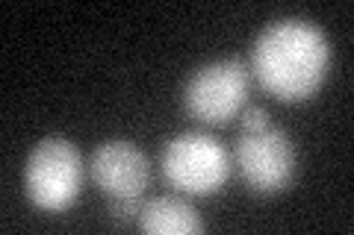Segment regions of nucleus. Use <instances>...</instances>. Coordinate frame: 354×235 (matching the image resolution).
Segmentation results:
<instances>
[{
	"label": "nucleus",
	"mask_w": 354,
	"mask_h": 235,
	"mask_svg": "<svg viewBox=\"0 0 354 235\" xmlns=\"http://www.w3.org/2000/svg\"><path fill=\"white\" fill-rule=\"evenodd\" d=\"M30 203L44 212L68 209L83 188V156L68 139L48 136L30 150L24 165Z\"/></svg>",
	"instance_id": "nucleus-4"
},
{
	"label": "nucleus",
	"mask_w": 354,
	"mask_h": 235,
	"mask_svg": "<svg viewBox=\"0 0 354 235\" xmlns=\"http://www.w3.org/2000/svg\"><path fill=\"white\" fill-rule=\"evenodd\" d=\"M136 227L153 235H198L204 232V221L195 212V206L186 203L183 197L162 194L142 203Z\"/></svg>",
	"instance_id": "nucleus-7"
},
{
	"label": "nucleus",
	"mask_w": 354,
	"mask_h": 235,
	"mask_svg": "<svg viewBox=\"0 0 354 235\" xmlns=\"http://www.w3.org/2000/svg\"><path fill=\"white\" fill-rule=\"evenodd\" d=\"M139 209H142V197H115L106 209V218L115 227H127V223H136Z\"/></svg>",
	"instance_id": "nucleus-8"
},
{
	"label": "nucleus",
	"mask_w": 354,
	"mask_h": 235,
	"mask_svg": "<svg viewBox=\"0 0 354 235\" xmlns=\"http://www.w3.org/2000/svg\"><path fill=\"white\" fill-rule=\"evenodd\" d=\"M88 174L95 185L115 200V197H142L151 180L148 156L142 153L133 141L113 139L97 144L88 156Z\"/></svg>",
	"instance_id": "nucleus-6"
},
{
	"label": "nucleus",
	"mask_w": 354,
	"mask_h": 235,
	"mask_svg": "<svg viewBox=\"0 0 354 235\" xmlns=\"http://www.w3.org/2000/svg\"><path fill=\"white\" fill-rule=\"evenodd\" d=\"M234 159L225 144L207 132H180L162 144L160 171L171 188L192 197H209L227 183Z\"/></svg>",
	"instance_id": "nucleus-2"
},
{
	"label": "nucleus",
	"mask_w": 354,
	"mask_h": 235,
	"mask_svg": "<svg viewBox=\"0 0 354 235\" xmlns=\"http://www.w3.org/2000/svg\"><path fill=\"white\" fill-rule=\"evenodd\" d=\"M234 162L248 188H254L257 194H278L292 183L298 153L290 132L269 121L254 130H239Z\"/></svg>",
	"instance_id": "nucleus-5"
},
{
	"label": "nucleus",
	"mask_w": 354,
	"mask_h": 235,
	"mask_svg": "<svg viewBox=\"0 0 354 235\" xmlns=\"http://www.w3.org/2000/svg\"><path fill=\"white\" fill-rule=\"evenodd\" d=\"M251 68L245 59H216L201 65L183 85V109L198 124L221 127L248 103Z\"/></svg>",
	"instance_id": "nucleus-3"
},
{
	"label": "nucleus",
	"mask_w": 354,
	"mask_h": 235,
	"mask_svg": "<svg viewBox=\"0 0 354 235\" xmlns=\"http://www.w3.org/2000/svg\"><path fill=\"white\" fill-rule=\"evenodd\" d=\"M248 68L263 92L283 103H301L319 92L328 76V36L304 18L272 21L254 41Z\"/></svg>",
	"instance_id": "nucleus-1"
}]
</instances>
